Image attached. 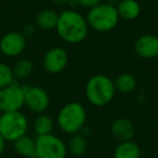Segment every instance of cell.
<instances>
[{
  "instance_id": "6da1fadb",
  "label": "cell",
  "mask_w": 158,
  "mask_h": 158,
  "mask_svg": "<svg viewBox=\"0 0 158 158\" xmlns=\"http://www.w3.org/2000/svg\"><path fill=\"white\" fill-rule=\"evenodd\" d=\"M89 25L86 16L74 9H65L59 13L56 31L59 38L68 44H78L87 39Z\"/></svg>"
},
{
  "instance_id": "7a4b0ae2",
  "label": "cell",
  "mask_w": 158,
  "mask_h": 158,
  "mask_svg": "<svg viewBox=\"0 0 158 158\" xmlns=\"http://www.w3.org/2000/svg\"><path fill=\"white\" fill-rule=\"evenodd\" d=\"M114 79L104 74L91 76L85 87V95L91 105L104 107L114 100L116 94Z\"/></svg>"
},
{
  "instance_id": "3957f363",
  "label": "cell",
  "mask_w": 158,
  "mask_h": 158,
  "mask_svg": "<svg viewBox=\"0 0 158 158\" xmlns=\"http://www.w3.org/2000/svg\"><path fill=\"white\" fill-rule=\"evenodd\" d=\"M88 118L87 110L80 102L72 101L64 104L56 114L55 123L63 133L72 134L81 132Z\"/></svg>"
},
{
  "instance_id": "277c9868",
  "label": "cell",
  "mask_w": 158,
  "mask_h": 158,
  "mask_svg": "<svg viewBox=\"0 0 158 158\" xmlns=\"http://www.w3.org/2000/svg\"><path fill=\"white\" fill-rule=\"evenodd\" d=\"M85 16L89 28L98 33H110L115 29L120 20L116 6L105 1L89 9Z\"/></svg>"
},
{
  "instance_id": "5b68a950",
  "label": "cell",
  "mask_w": 158,
  "mask_h": 158,
  "mask_svg": "<svg viewBox=\"0 0 158 158\" xmlns=\"http://www.w3.org/2000/svg\"><path fill=\"white\" fill-rule=\"evenodd\" d=\"M31 123L26 114L19 110L11 113H1L0 115V134L7 142L13 143L21 136L27 134Z\"/></svg>"
},
{
  "instance_id": "8992f818",
  "label": "cell",
  "mask_w": 158,
  "mask_h": 158,
  "mask_svg": "<svg viewBox=\"0 0 158 158\" xmlns=\"http://www.w3.org/2000/svg\"><path fill=\"white\" fill-rule=\"evenodd\" d=\"M36 155L38 158H66V143L54 133L36 136Z\"/></svg>"
},
{
  "instance_id": "52a82bcc",
  "label": "cell",
  "mask_w": 158,
  "mask_h": 158,
  "mask_svg": "<svg viewBox=\"0 0 158 158\" xmlns=\"http://www.w3.org/2000/svg\"><path fill=\"white\" fill-rule=\"evenodd\" d=\"M25 106V87L18 81L0 89V113L22 110Z\"/></svg>"
},
{
  "instance_id": "ba28073f",
  "label": "cell",
  "mask_w": 158,
  "mask_h": 158,
  "mask_svg": "<svg viewBox=\"0 0 158 158\" xmlns=\"http://www.w3.org/2000/svg\"><path fill=\"white\" fill-rule=\"evenodd\" d=\"M51 105V98L48 91L40 86L25 87V106L31 113L44 114Z\"/></svg>"
},
{
  "instance_id": "9c48e42d",
  "label": "cell",
  "mask_w": 158,
  "mask_h": 158,
  "mask_svg": "<svg viewBox=\"0 0 158 158\" xmlns=\"http://www.w3.org/2000/svg\"><path fill=\"white\" fill-rule=\"evenodd\" d=\"M27 48V38L22 31H8L0 38V52L9 59H19Z\"/></svg>"
},
{
  "instance_id": "30bf717a",
  "label": "cell",
  "mask_w": 158,
  "mask_h": 158,
  "mask_svg": "<svg viewBox=\"0 0 158 158\" xmlns=\"http://www.w3.org/2000/svg\"><path fill=\"white\" fill-rule=\"evenodd\" d=\"M69 56L63 47L55 46L48 49L42 57L44 69L50 75L61 74L67 67Z\"/></svg>"
},
{
  "instance_id": "8fae6325",
  "label": "cell",
  "mask_w": 158,
  "mask_h": 158,
  "mask_svg": "<svg viewBox=\"0 0 158 158\" xmlns=\"http://www.w3.org/2000/svg\"><path fill=\"white\" fill-rule=\"evenodd\" d=\"M133 49L141 59H155L158 56V36L155 34H143L134 41Z\"/></svg>"
},
{
  "instance_id": "7c38bea8",
  "label": "cell",
  "mask_w": 158,
  "mask_h": 158,
  "mask_svg": "<svg viewBox=\"0 0 158 158\" xmlns=\"http://www.w3.org/2000/svg\"><path fill=\"white\" fill-rule=\"evenodd\" d=\"M110 133L118 142L133 140L135 135V127L130 119L126 117H118L110 123Z\"/></svg>"
},
{
  "instance_id": "4fadbf2b",
  "label": "cell",
  "mask_w": 158,
  "mask_h": 158,
  "mask_svg": "<svg viewBox=\"0 0 158 158\" xmlns=\"http://www.w3.org/2000/svg\"><path fill=\"white\" fill-rule=\"evenodd\" d=\"M57 20H59V13L55 10L46 8V9H41L36 14L35 24L38 29H41V31H55Z\"/></svg>"
},
{
  "instance_id": "5bb4252c",
  "label": "cell",
  "mask_w": 158,
  "mask_h": 158,
  "mask_svg": "<svg viewBox=\"0 0 158 158\" xmlns=\"http://www.w3.org/2000/svg\"><path fill=\"white\" fill-rule=\"evenodd\" d=\"M116 8L119 19L123 21H134L141 14V5L138 0H119Z\"/></svg>"
},
{
  "instance_id": "9a60e30c",
  "label": "cell",
  "mask_w": 158,
  "mask_h": 158,
  "mask_svg": "<svg viewBox=\"0 0 158 158\" xmlns=\"http://www.w3.org/2000/svg\"><path fill=\"white\" fill-rule=\"evenodd\" d=\"M67 152L74 157H81L87 153L89 147V142L87 136L81 132L69 135L68 141L66 142Z\"/></svg>"
},
{
  "instance_id": "2e32d148",
  "label": "cell",
  "mask_w": 158,
  "mask_h": 158,
  "mask_svg": "<svg viewBox=\"0 0 158 158\" xmlns=\"http://www.w3.org/2000/svg\"><path fill=\"white\" fill-rule=\"evenodd\" d=\"M142 148L133 140L118 142L113 152V158H141Z\"/></svg>"
},
{
  "instance_id": "e0dca14e",
  "label": "cell",
  "mask_w": 158,
  "mask_h": 158,
  "mask_svg": "<svg viewBox=\"0 0 158 158\" xmlns=\"http://www.w3.org/2000/svg\"><path fill=\"white\" fill-rule=\"evenodd\" d=\"M13 148L18 155L25 158H38L36 155V141L33 136L25 134L13 142Z\"/></svg>"
},
{
  "instance_id": "ac0fdd59",
  "label": "cell",
  "mask_w": 158,
  "mask_h": 158,
  "mask_svg": "<svg viewBox=\"0 0 158 158\" xmlns=\"http://www.w3.org/2000/svg\"><path fill=\"white\" fill-rule=\"evenodd\" d=\"M55 125L56 123H55L54 119L50 115L44 113V114H38L34 118L33 123H31V128H33L34 133L39 136L53 133Z\"/></svg>"
},
{
  "instance_id": "d6986e66",
  "label": "cell",
  "mask_w": 158,
  "mask_h": 158,
  "mask_svg": "<svg viewBox=\"0 0 158 158\" xmlns=\"http://www.w3.org/2000/svg\"><path fill=\"white\" fill-rule=\"evenodd\" d=\"M114 84L116 91L123 94L133 92L138 86L136 78L130 73H121L114 79Z\"/></svg>"
},
{
  "instance_id": "ffe728a7",
  "label": "cell",
  "mask_w": 158,
  "mask_h": 158,
  "mask_svg": "<svg viewBox=\"0 0 158 158\" xmlns=\"http://www.w3.org/2000/svg\"><path fill=\"white\" fill-rule=\"evenodd\" d=\"M12 69L16 81H22L33 74L34 63L28 57H19L12 66Z\"/></svg>"
},
{
  "instance_id": "44dd1931",
  "label": "cell",
  "mask_w": 158,
  "mask_h": 158,
  "mask_svg": "<svg viewBox=\"0 0 158 158\" xmlns=\"http://www.w3.org/2000/svg\"><path fill=\"white\" fill-rule=\"evenodd\" d=\"M14 82H16V80L14 77L12 66L0 61V89L6 88Z\"/></svg>"
},
{
  "instance_id": "7402d4cb",
  "label": "cell",
  "mask_w": 158,
  "mask_h": 158,
  "mask_svg": "<svg viewBox=\"0 0 158 158\" xmlns=\"http://www.w3.org/2000/svg\"><path fill=\"white\" fill-rule=\"evenodd\" d=\"M102 2V0H75V5L79 6V7L85 8V9H91V8L95 7L99 3Z\"/></svg>"
},
{
  "instance_id": "603a6c76",
  "label": "cell",
  "mask_w": 158,
  "mask_h": 158,
  "mask_svg": "<svg viewBox=\"0 0 158 158\" xmlns=\"http://www.w3.org/2000/svg\"><path fill=\"white\" fill-rule=\"evenodd\" d=\"M37 29H38V27L36 26V24L28 23V24L24 25V27H23V29H22V34L27 38V39H28V38L33 37V36L35 35L36 31H37Z\"/></svg>"
},
{
  "instance_id": "cb8c5ba5",
  "label": "cell",
  "mask_w": 158,
  "mask_h": 158,
  "mask_svg": "<svg viewBox=\"0 0 158 158\" xmlns=\"http://www.w3.org/2000/svg\"><path fill=\"white\" fill-rule=\"evenodd\" d=\"M51 2L57 7H64V6L75 5V0H50Z\"/></svg>"
},
{
  "instance_id": "d4e9b609",
  "label": "cell",
  "mask_w": 158,
  "mask_h": 158,
  "mask_svg": "<svg viewBox=\"0 0 158 158\" xmlns=\"http://www.w3.org/2000/svg\"><path fill=\"white\" fill-rule=\"evenodd\" d=\"M6 147H7V141L5 140L1 134H0V157L3 155V153L6 152Z\"/></svg>"
},
{
  "instance_id": "484cf974",
  "label": "cell",
  "mask_w": 158,
  "mask_h": 158,
  "mask_svg": "<svg viewBox=\"0 0 158 158\" xmlns=\"http://www.w3.org/2000/svg\"><path fill=\"white\" fill-rule=\"evenodd\" d=\"M105 2H108V3H110V5L116 6L117 3L119 2V0H105Z\"/></svg>"
},
{
  "instance_id": "4316f807",
  "label": "cell",
  "mask_w": 158,
  "mask_h": 158,
  "mask_svg": "<svg viewBox=\"0 0 158 158\" xmlns=\"http://www.w3.org/2000/svg\"><path fill=\"white\" fill-rule=\"evenodd\" d=\"M0 115H1V113H0Z\"/></svg>"
}]
</instances>
